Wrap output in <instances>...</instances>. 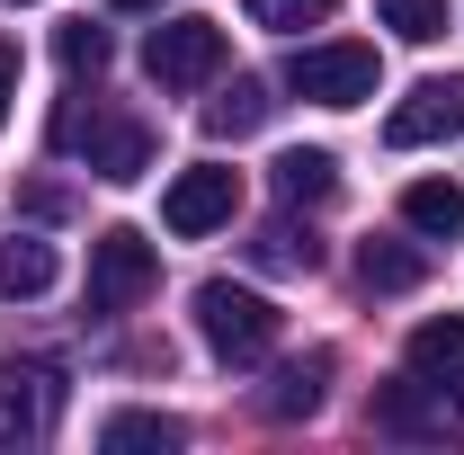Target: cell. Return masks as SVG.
Instances as JSON below:
<instances>
[{
	"label": "cell",
	"mask_w": 464,
	"mask_h": 455,
	"mask_svg": "<svg viewBox=\"0 0 464 455\" xmlns=\"http://www.w3.org/2000/svg\"><path fill=\"white\" fill-rule=\"evenodd\" d=\"M286 90L313 108H366L375 99V45H304L286 63Z\"/></svg>",
	"instance_id": "3"
},
{
	"label": "cell",
	"mask_w": 464,
	"mask_h": 455,
	"mask_svg": "<svg viewBox=\"0 0 464 455\" xmlns=\"http://www.w3.org/2000/svg\"><path fill=\"white\" fill-rule=\"evenodd\" d=\"M357 277L375 286V295H411V286L429 277V259H420L411 241H366V250H357Z\"/></svg>",
	"instance_id": "14"
},
{
	"label": "cell",
	"mask_w": 464,
	"mask_h": 455,
	"mask_svg": "<svg viewBox=\"0 0 464 455\" xmlns=\"http://www.w3.org/2000/svg\"><path fill=\"white\" fill-rule=\"evenodd\" d=\"M9 99H18V54L0 45V125H9Z\"/></svg>",
	"instance_id": "22"
},
{
	"label": "cell",
	"mask_w": 464,
	"mask_h": 455,
	"mask_svg": "<svg viewBox=\"0 0 464 455\" xmlns=\"http://www.w3.org/2000/svg\"><path fill=\"white\" fill-rule=\"evenodd\" d=\"M179 438H188V429H179V420H161V411H116L108 429H99V447H116V455H125V447H161V455H170Z\"/></svg>",
	"instance_id": "17"
},
{
	"label": "cell",
	"mask_w": 464,
	"mask_h": 455,
	"mask_svg": "<svg viewBox=\"0 0 464 455\" xmlns=\"http://www.w3.org/2000/svg\"><path fill=\"white\" fill-rule=\"evenodd\" d=\"M402 224L420 241H464V188L456 179H411L402 188Z\"/></svg>",
	"instance_id": "11"
},
{
	"label": "cell",
	"mask_w": 464,
	"mask_h": 455,
	"mask_svg": "<svg viewBox=\"0 0 464 455\" xmlns=\"http://www.w3.org/2000/svg\"><path fill=\"white\" fill-rule=\"evenodd\" d=\"M259 259H268V268H313L322 250H313V241H295V224H268V232H259Z\"/></svg>",
	"instance_id": "21"
},
{
	"label": "cell",
	"mask_w": 464,
	"mask_h": 455,
	"mask_svg": "<svg viewBox=\"0 0 464 455\" xmlns=\"http://www.w3.org/2000/svg\"><path fill=\"white\" fill-rule=\"evenodd\" d=\"M402 366L420 384H438V393H464V322H420Z\"/></svg>",
	"instance_id": "10"
},
{
	"label": "cell",
	"mask_w": 464,
	"mask_h": 455,
	"mask_svg": "<svg viewBox=\"0 0 464 455\" xmlns=\"http://www.w3.org/2000/svg\"><path fill=\"white\" fill-rule=\"evenodd\" d=\"M277 197H286V206H331V197H340V161L313 152V143L286 152V161H277Z\"/></svg>",
	"instance_id": "13"
},
{
	"label": "cell",
	"mask_w": 464,
	"mask_h": 455,
	"mask_svg": "<svg viewBox=\"0 0 464 455\" xmlns=\"http://www.w3.org/2000/svg\"><path fill=\"white\" fill-rule=\"evenodd\" d=\"M143 72H152L161 90H206V81L224 72V27H215V18H170V27H152Z\"/></svg>",
	"instance_id": "4"
},
{
	"label": "cell",
	"mask_w": 464,
	"mask_h": 455,
	"mask_svg": "<svg viewBox=\"0 0 464 455\" xmlns=\"http://www.w3.org/2000/svg\"><path fill=\"white\" fill-rule=\"evenodd\" d=\"M375 429H393V438H447L456 429V393H438V384H375Z\"/></svg>",
	"instance_id": "8"
},
{
	"label": "cell",
	"mask_w": 464,
	"mask_h": 455,
	"mask_svg": "<svg viewBox=\"0 0 464 455\" xmlns=\"http://www.w3.org/2000/svg\"><path fill=\"white\" fill-rule=\"evenodd\" d=\"M232 206H241V179H232L224 161H197V170H179L170 188H161V224H170L179 241L232 224Z\"/></svg>",
	"instance_id": "5"
},
{
	"label": "cell",
	"mask_w": 464,
	"mask_h": 455,
	"mask_svg": "<svg viewBox=\"0 0 464 455\" xmlns=\"http://www.w3.org/2000/svg\"><path fill=\"white\" fill-rule=\"evenodd\" d=\"M72 143H90V170L116 179V188H125V179H143V161H152V134H143L134 116H99V125H90V134H72Z\"/></svg>",
	"instance_id": "9"
},
{
	"label": "cell",
	"mask_w": 464,
	"mask_h": 455,
	"mask_svg": "<svg viewBox=\"0 0 464 455\" xmlns=\"http://www.w3.org/2000/svg\"><path fill=\"white\" fill-rule=\"evenodd\" d=\"M322 384H331V357H295V366H277V384L259 393V411L268 420H313L322 411Z\"/></svg>",
	"instance_id": "12"
},
{
	"label": "cell",
	"mask_w": 464,
	"mask_h": 455,
	"mask_svg": "<svg viewBox=\"0 0 464 455\" xmlns=\"http://www.w3.org/2000/svg\"><path fill=\"white\" fill-rule=\"evenodd\" d=\"M268 108H277V99H268V81L232 72V90L206 108V125H215V134H259V125H268Z\"/></svg>",
	"instance_id": "15"
},
{
	"label": "cell",
	"mask_w": 464,
	"mask_h": 455,
	"mask_svg": "<svg viewBox=\"0 0 464 455\" xmlns=\"http://www.w3.org/2000/svg\"><path fill=\"white\" fill-rule=\"evenodd\" d=\"M197 331H206V348L224 366H259L277 348V304L250 295V286H232V277H206L197 286Z\"/></svg>",
	"instance_id": "1"
},
{
	"label": "cell",
	"mask_w": 464,
	"mask_h": 455,
	"mask_svg": "<svg viewBox=\"0 0 464 455\" xmlns=\"http://www.w3.org/2000/svg\"><path fill=\"white\" fill-rule=\"evenodd\" d=\"M54 54H63V72H90V81H99V72H108V27L72 18V27L54 36Z\"/></svg>",
	"instance_id": "19"
},
{
	"label": "cell",
	"mask_w": 464,
	"mask_h": 455,
	"mask_svg": "<svg viewBox=\"0 0 464 455\" xmlns=\"http://www.w3.org/2000/svg\"><path fill=\"white\" fill-rule=\"evenodd\" d=\"M464 134V72H447V81H420L402 108L384 116V143L393 152H420V143H456Z\"/></svg>",
	"instance_id": "6"
},
{
	"label": "cell",
	"mask_w": 464,
	"mask_h": 455,
	"mask_svg": "<svg viewBox=\"0 0 464 455\" xmlns=\"http://www.w3.org/2000/svg\"><path fill=\"white\" fill-rule=\"evenodd\" d=\"M54 411H63L54 366H18V357H9V375H0V447H9V438H45Z\"/></svg>",
	"instance_id": "7"
},
{
	"label": "cell",
	"mask_w": 464,
	"mask_h": 455,
	"mask_svg": "<svg viewBox=\"0 0 464 455\" xmlns=\"http://www.w3.org/2000/svg\"><path fill=\"white\" fill-rule=\"evenodd\" d=\"M108 9H161V0H108Z\"/></svg>",
	"instance_id": "23"
},
{
	"label": "cell",
	"mask_w": 464,
	"mask_h": 455,
	"mask_svg": "<svg viewBox=\"0 0 464 455\" xmlns=\"http://www.w3.org/2000/svg\"><path fill=\"white\" fill-rule=\"evenodd\" d=\"M241 9H250L259 27H277V36H295V27H322V18H331L340 0H241Z\"/></svg>",
	"instance_id": "20"
},
{
	"label": "cell",
	"mask_w": 464,
	"mask_h": 455,
	"mask_svg": "<svg viewBox=\"0 0 464 455\" xmlns=\"http://www.w3.org/2000/svg\"><path fill=\"white\" fill-rule=\"evenodd\" d=\"M0 286H9V295H45V286H54V250H45L36 232H9V241H0Z\"/></svg>",
	"instance_id": "16"
},
{
	"label": "cell",
	"mask_w": 464,
	"mask_h": 455,
	"mask_svg": "<svg viewBox=\"0 0 464 455\" xmlns=\"http://www.w3.org/2000/svg\"><path fill=\"white\" fill-rule=\"evenodd\" d=\"M161 286V259H152V241L143 232H99L90 241V313H134L143 295Z\"/></svg>",
	"instance_id": "2"
},
{
	"label": "cell",
	"mask_w": 464,
	"mask_h": 455,
	"mask_svg": "<svg viewBox=\"0 0 464 455\" xmlns=\"http://www.w3.org/2000/svg\"><path fill=\"white\" fill-rule=\"evenodd\" d=\"M375 18H384L402 45H438V36H447V0H375Z\"/></svg>",
	"instance_id": "18"
}]
</instances>
